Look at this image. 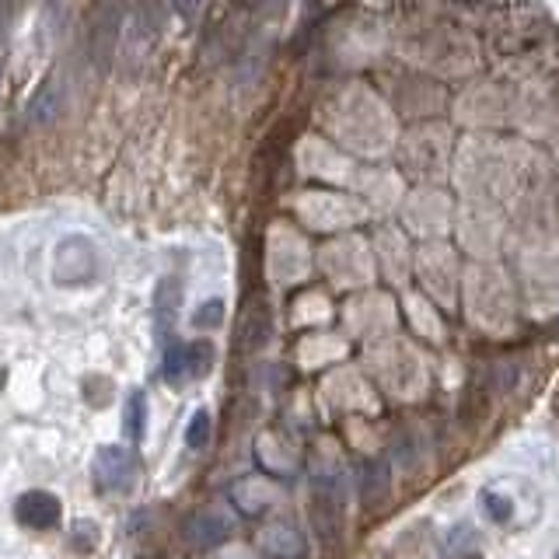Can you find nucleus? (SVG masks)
Returning <instances> with one entry per match:
<instances>
[{"label": "nucleus", "mask_w": 559, "mask_h": 559, "mask_svg": "<svg viewBox=\"0 0 559 559\" xmlns=\"http://www.w3.org/2000/svg\"><path fill=\"white\" fill-rule=\"evenodd\" d=\"M346 518V483L339 469H318L311 476V525L325 549H336L343 542Z\"/></svg>", "instance_id": "1"}, {"label": "nucleus", "mask_w": 559, "mask_h": 559, "mask_svg": "<svg viewBox=\"0 0 559 559\" xmlns=\"http://www.w3.org/2000/svg\"><path fill=\"white\" fill-rule=\"evenodd\" d=\"M214 364V346L210 343H175L165 353V381L182 385V381L203 378Z\"/></svg>", "instance_id": "2"}, {"label": "nucleus", "mask_w": 559, "mask_h": 559, "mask_svg": "<svg viewBox=\"0 0 559 559\" xmlns=\"http://www.w3.org/2000/svg\"><path fill=\"white\" fill-rule=\"evenodd\" d=\"M95 479H98V486L109 493L130 490L133 479H137V458L126 448H119V444H105L95 455Z\"/></svg>", "instance_id": "3"}, {"label": "nucleus", "mask_w": 559, "mask_h": 559, "mask_svg": "<svg viewBox=\"0 0 559 559\" xmlns=\"http://www.w3.org/2000/svg\"><path fill=\"white\" fill-rule=\"evenodd\" d=\"M53 277L60 283H84L95 277V245L84 238H67L56 252Z\"/></svg>", "instance_id": "4"}, {"label": "nucleus", "mask_w": 559, "mask_h": 559, "mask_svg": "<svg viewBox=\"0 0 559 559\" xmlns=\"http://www.w3.org/2000/svg\"><path fill=\"white\" fill-rule=\"evenodd\" d=\"M14 514H18L21 525L35 528V532H46V528L60 525V500H56L53 493H46V490H32V493H25V497L18 500Z\"/></svg>", "instance_id": "5"}, {"label": "nucleus", "mask_w": 559, "mask_h": 559, "mask_svg": "<svg viewBox=\"0 0 559 559\" xmlns=\"http://www.w3.org/2000/svg\"><path fill=\"white\" fill-rule=\"evenodd\" d=\"M228 518L224 514H217V511H200L196 518H189L186 521V539L193 542V546H217V542L228 535Z\"/></svg>", "instance_id": "6"}, {"label": "nucleus", "mask_w": 559, "mask_h": 559, "mask_svg": "<svg viewBox=\"0 0 559 559\" xmlns=\"http://www.w3.org/2000/svg\"><path fill=\"white\" fill-rule=\"evenodd\" d=\"M60 98H63V84L60 77H46V84L39 88V95L32 98V105H28V119H32L35 126L42 123H53L56 112H60Z\"/></svg>", "instance_id": "7"}, {"label": "nucleus", "mask_w": 559, "mask_h": 559, "mask_svg": "<svg viewBox=\"0 0 559 559\" xmlns=\"http://www.w3.org/2000/svg\"><path fill=\"white\" fill-rule=\"evenodd\" d=\"M388 486H392V476H388L385 462L364 465V479H360V500H364L367 507H381V500L388 497Z\"/></svg>", "instance_id": "8"}, {"label": "nucleus", "mask_w": 559, "mask_h": 559, "mask_svg": "<svg viewBox=\"0 0 559 559\" xmlns=\"http://www.w3.org/2000/svg\"><path fill=\"white\" fill-rule=\"evenodd\" d=\"M266 549H270L277 559H301L304 556L301 535H297L290 525H273L270 532H266Z\"/></svg>", "instance_id": "9"}, {"label": "nucleus", "mask_w": 559, "mask_h": 559, "mask_svg": "<svg viewBox=\"0 0 559 559\" xmlns=\"http://www.w3.org/2000/svg\"><path fill=\"white\" fill-rule=\"evenodd\" d=\"M179 297H182V287L175 280H165L158 290V332H165L168 325L175 322V311H179Z\"/></svg>", "instance_id": "10"}, {"label": "nucleus", "mask_w": 559, "mask_h": 559, "mask_svg": "<svg viewBox=\"0 0 559 559\" xmlns=\"http://www.w3.org/2000/svg\"><path fill=\"white\" fill-rule=\"evenodd\" d=\"M186 444L193 451H203L210 444V413L207 409H196L193 413V420H189V427H186Z\"/></svg>", "instance_id": "11"}, {"label": "nucleus", "mask_w": 559, "mask_h": 559, "mask_svg": "<svg viewBox=\"0 0 559 559\" xmlns=\"http://www.w3.org/2000/svg\"><path fill=\"white\" fill-rule=\"evenodd\" d=\"M144 413H147L144 392H133L130 406H126V434H130L133 441H140V437H144Z\"/></svg>", "instance_id": "12"}, {"label": "nucleus", "mask_w": 559, "mask_h": 559, "mask_svg": "<svg viewBox=\"0 0 559 559\" xmlns=\"http://www.w3.org/2000/svg\"><path fill=\"white\" fill-rule=\"evenodd\" d=\"M483 511L490 514L493 521H511V514H514V504H511V497H504V493H493V490H486L483 493Z\"/></svg>", "instance_id": "13"}, {"label": "nucleus", "mask_w": 559, "mask_h": 559, "mask_svg": "<svg viewBox=\"0 0 559 559\" xmlns=\"http://www.w3.org/2000/svg\"><path fill=\"white\" fill-rule=\"evenodd\" d=\"M224 322V301H207V304H200V311L193 315V325L196 329H214V325H221Z\"/></svg>", "instance_id": "14"}, {"label": "nucleus", "mask_w": 559, "mask_h": 559, "mask_svg": "<svg viewBox=\"0 0 559 559\" xmlns=\"http://www.w3.org/2000/svg\"><path fill=\"white\" fill-rule=\"evenodd\" d=\"M556 559H559V556H556Z\"/></svg>", "instance_id": "15"}]
</instances>
